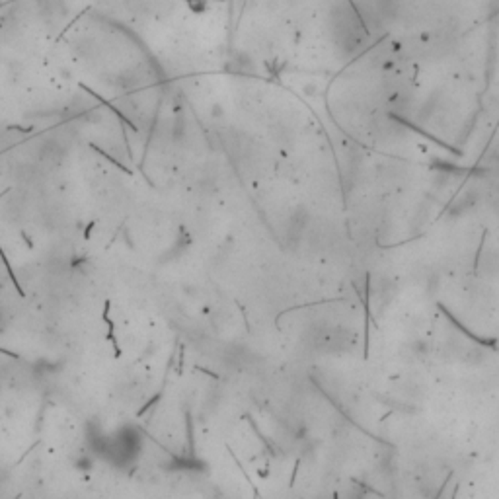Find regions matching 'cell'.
Instances as JSON below:
<instances>
[{"label":"cell","mask_w":499,"mask_h":499,"mask_svg":"<svg viewBox=\"0 0 499 499\" xmlns=\"http://www.w3.org/2000/svg\"><path fill=\"white\" fill-rule=\"evenodd\" d=\"M191 6H199V4H207V2H220V0H185Z\"/></svg>","instance_id":"obj_1"}]
</instances>
